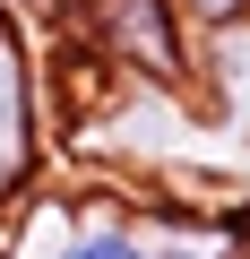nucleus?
<instances>
[{
    "label": "nucleus",
    "instance_id": "nucleus-4",
    "mask_svg": "<svg viewBox=\"0 0 250 259\" xmlns=\"http://www.w3.org/2000/svg\"><path fill=\"white\" fill-rule=\"evenodd\" d=\"M147 259H233V242L216 233V216L147 207Z\"/></svg>",
    "mask_w": 250,
    "mask_h": 259
},
{
    "label": "nucleus",
    "instance_id": "nucleus-3",
    "mask_svg": "<svg viewBox=\"0 0 250 259\" xmlns=\"http://www.w3.org/2000/svg\"><path fill=\"white\" fill-rule=\"evenodd\" d=\"M35 87H26V52L18 35L0 26V190H18L26 182V156H35Z\"/></svg>",
    "mask_w": 250,
    "mask_h": 259
},
{
    "label": "nucleus",
    "instance_id": "nucleus-5",
    "mask_svg": "<svg viewBox=\"0 0 250 259\" xmlns=\"http://www.w3.org/2000/svg\"><path fill=\"white\" fill-rule=\"evenodd\" d=\"M173 18L198 44H233V35H250V0H173Z\"/></svg>",
    "mask_w": 250,
    "mask_h": 259
},
{
    "label": "nucleus",
    "instance_id": "nucleus-2",
    "mask_svg": "<svg viewBox=\"0 0 250 259\" xmlns=\"http://www.w3.org/2000/svg\"><path fill=\"white\" fill-rule=\"evenodd\" d=\"M35 259H147V207H121V199L52 207V233Z\"/></svg>",
    "mask_w": 250,
    "mask_h": 259
},
{
    "label": "nucleus",
    "instance_id": "nucleus-1",
    "mask_svg": "<svg viewBox=\"0 0 250 259\" xmlns=\"http://www.w3.org/2000/svg\"><path fill=\"white\" fill-rule=\"evenodd\" d=\"M78 44L95 69H121L130 87L181 95L198 78V35L173 18V0H78Z\"/></svg>",
    "mask_w": 250,
    "mask_h": 259
}]
</instances>
